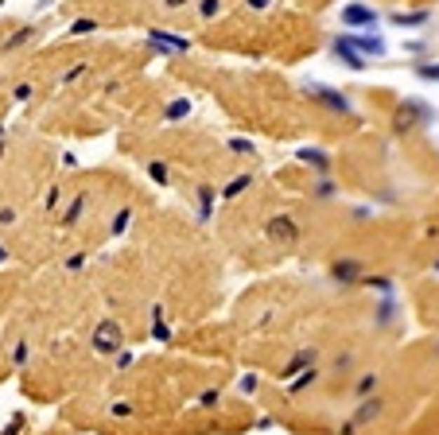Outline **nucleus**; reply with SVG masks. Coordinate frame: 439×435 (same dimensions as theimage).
Masks as SVG:
<instances>
[{
    "mask_svg": "<svg viewBox=\"0 0 439 435\" xmlns=\"http://www.w3.org/2000/svg\"><path fill=\"white\" fill-rule=\"evenodd\" d=\"M168 4H183V0H168Z\"/></svg>",
    "mask_w": 439,
    "mask_h": 435,
    "instance_id": "f257e3e1",
    "label": "nucleus"
}]
</instances>
